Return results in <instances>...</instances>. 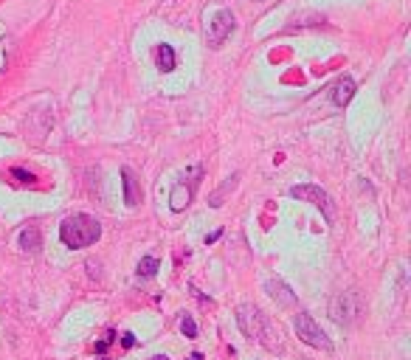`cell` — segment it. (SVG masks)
<instances>
[{
  "instance_id": "obj_10",
  "label": "cell",
  "mask_w": 411,
  "mask_h": 360,
  "mask_svg": "<svg viewBox=\"0 0 411 360\" xmlns=\"http://www.w3.org/2000/svg\"><path fill=\"white\" fill-rule=\"evenodd\" d=\"M17 245H20L26 253H37V251L42 248V234H40V228H37V226L23 228L20 237H17Z\"/></svg>"
},
{
  "instance_id": "obj_19",
  "label": "cell",
  "mask_w": 411,
  "mask_h": 360,
  "mask_svg": "<svg viewBox=\"0 0 411 360\" xmlns=\"http://www.w3.org/2000/svg\"><path fill=\"white\" fill-rule=\"evenodd\" d=\"M220 234H223V231H215V234H209V237H206V245H212V242H217V240H220Z\"/></svg>"
},
{
  "instance_id": "obj_15",
  "label": "cell",
  "mask_w": 411,
  "mask_h": 360,
  "mask_svg": "<svg viewBox=\"0 0 411 360\" xmlns=\"http://www.w3.org/2000/svg\"><path fill=\"white\" fill-rule=\"evenodd\" d=\"M180 332H183L186 338H197V324H194L192 315H183V318H180Z\"/></svg>"
},
{
  "instance_id": "obj_14",
  "label": "cell",
  "mask_w": 411,
  "mask_h": 360,
  "mask_svg": "<svg viewBox=\"0 0 411 360\" xmlns=\"http://www.w3.org/2000/svg\"><path fill=\"white\" fill-rule=\"evenodd\" d=\"M237 180H240V175H231V178H228V180H226V183H223V186H220V189L212 194V200H209V203H212L215 208H217V205H223V197H226V194H228V191L237 186Z\"/></svg>"
},
{
  "instance_id": "obj_8",
  "label": "cell",
  "mask_w": 411,
  "mask_h": 360,
  "mask_svg": "<svg viewBox=\"0 0 411 360\" xmlns=\"http://www.w3.org/2000/svg\"><path fill=\"white\" fill-rule=\"evenodd\" d=\"M265 290H267V296L273 299V302H279L282 307H293L296 304V296H293V290L282 281V279H267L265 281Z\"/></svg>"
},
{
  "instance_id": "obj_21",
  "label": "cell",
  "mask_w": 411,
  "mask_h": 360,
  "mask_svg": "<svg viewBox=\"0 0 411 360\" xmlns=\"http://www.w3.org/2000/svg\"><path fill=\"white\" fill-rule=\"evenodd\" d=\"M153 360H169V357H166V354H155Z\"/></svg>"
},
{
  "instance_id": "obj_5",
  "label": "cell",
  "mask_w": 411,
  "mask_h": 360,
  "mask_svg": "<svg viewBox=\"0 0 411 360\" xmlns=\"http://www.w3.org/2000/svg\"><path fill=\"white\" fill-rule=\"evenodd\" d=\"M234 26H237V20H234L231 9H220V12H215V17L209 20V26H206V42H209L212 48H220V45L231 37Z\"/></svg>"
},
{
  "instance_id": "obj_12",
  "label": "cell",
  "mask_w": 411,
  "mask_h": 360,
  "mask_svg": "<svg viewBox=\"0 0 411 360\" xmlns=\"http://www.w3.org/2000/svg\"><path fill=\"white\" fill-rule=\"evenodd\" d=\"M155 56H158V68L164 70V74L175 70V48H172V45L161 42V45H158V51H155Z\"/></svg>"
},
{
  "instance_id": "obj_3",
  "label": "cell",
  "mask_w": 411,
  "mask_h": 360,
  "mask_svg": "<svg viewBox=\"0 0 411 360\" xmlns=\"http://www.w3.org/2000/svg\"><path fill=\"white\" fill-rule=\"evenodd\" d=\"M329 318L338 327H352L361 318V296L358 290H344L329 302Z\"/></svg>"
},
{
  "instance_id": "obj_18",
  "label": "cell",
  "mask_w": 411,
  "mask_h": 360,
  "mask_svg": "<svg viewBox=\"0 0 411 360\" xmlns=\"http://www.w3.org/2000/svg\"><path fill=\"white\" fill-rule=\"evenodd\" d=\"M110 343H113V332H107V338H104V341H99V343H96V352H104V349H107V346H110Z\"/></svg>"
},
{
  "instance_id": "obj_1",
  "label": "cell",
  "mask_w": 411,
  "mask_h": 360,
  "mask_svg": "<svg viewBox=\"0 0 411 360\" xmlns=\"http://www.w3.org/2000/svg\"><path fill=\"white\" fill-rule=\"evenodd\" d=\"M237 324H240V329L245 332V338L259 341V343H265L267 349H279V346H282V332H279V327L273 324L259 307H254V304H240V307H237Z\"/></svg>"
},
{
  "instance_id": "obj_16",
  "label": "cell",
  "mask_w": 411,
  "mask_h": 360,
  "mask_svg": "<svg viewBox=\"0 0 411 360\" xmlns=\"http://www.w3.org/2000/svg\"><path fill=\"white\" fill-rule=\"evenodd\" d=\"M135 343H139V341H135L132 332H124V335H121V346H124V349H132Z\"/></svg>"
},
{
  "instance_id": "obj_17",
  "label": "cell",
  "mask_w": 411,
  "mask_h": 360,
  "mask_svg": "<svg viewBox=\"0 0 411 360\" xmlns=\"http://www.w3.org/2000/svg\"><path fill=\"white\" fill-rule=\"evenodd\" d=\"M12 175H15V178H20V180H31V172H26V169H20V166H15V169H12Z\"/></svg>"
},
{
  "instance_id": "obj_22",
  "label": "cell",
  "mask_w": 411,
  "mask_h": 360,
  "mask_svg": "<svg viewBox=\"0 0 411 360\" xmlns=\"http://www.w3.org/2000/svg\"><path fill=\"white\" fill-rule=\"evenodd\" d=\"M104 360H107V357H104Z\"/></svg>"
},
{
  "instance_id": "obj_7",
  "label": "cell",
  "mask_w": 411,
  "mask_h": 360,
  "mask_svg": "<svg viewBox=\"0 0 411 360\" xmlns=\"http://www.w3.org/2000/svg\"><path fill=\"white\" fill-rule=\"evenodd\" d=\"M121 183H124V203L132 208L141 203V186H139V178H135V172L130 166H121Z\"/></svg>"
},
{
  "instance_id": "obj_13",
  "label": "cell",
  "mask_w": 411,
  "mask_h": 360,
  "mask_svg": "<svg viewBox=\"0 0 411 360\" xmlns=\"http://www.w3.org/2000/svg\"><path fill=\"white\" fill-rule=\"evenodd\" d=\"M158 259L155 256H141V262H139V270H135V273H139L141 279H153L155 273H158Z\"/></svg>"
},
{
  "instance_id": "obj_4",
  "label": "cell",
  "mask_w": 411,
  "mask_h": 360,
  "mask_svg": "<svg viewBox=\"0 0 411 360\" xmlns=\"http://www.w3.org/2000/svg\"><path fill=\"white\" fill-rule=\"evenodd\" d=\"M293 329H296V335H299L307 346H313V349H321V352H332V349H335L332 341L327 338V332L316 324V318H313L310 313H296Z\"/></svg>"
},
{
  "instance_id": "obj_20",
  "label": "cell",
  "mask_w": 411,
  "mask_h": 360,
  "mask_svg": "<svg viewBox=\"0 0 411 360\" xmlns=\"http://www.w3.org/2000/svg\"><path fill=\"white\" fill-rule=\"evenodd\" d=\"M186 360H203V354H200V352H192V354L186 357Z\"/></svg>"
},
{
  "instance_id": "obj_6",
  "label": "cell",
  "mask_w": 411,
  "mask_h": 360,
  "mask_svg": "<svg viewBox=\"0 0 411 360\" xmlns=\"http://www.w3.org/2000/svg\"><path fill=\"white\" fill-rule=\"evenodd\" d=\"M290 197L304 200V203H313L316 208H321V211H324V217H327V220H332V197H329L321 186H316V183H302V186H293V189H290Z\"/></svg>"
},
{
  "instance_id": "obj_2",
  "label": "cell",
  "mask_w": 411,
  "mask_h": 360,
  "mask_svg": "<svg viewBox=\"0 0 411 360\" xmlns=\"http://www.w3.org/2000/svg\"><path fill=\"white\" fill-rule=\"evenodd\" d=\"M102 237V223L91 214H71V217H65L62 226H59V240L65 248H91L93 242H99Z\"/></svg>"
},
{
  "instance_id": "obj_11",
  "label": "cell",
  "mask_w": 411,
  "mask_h": 360,
  "mask_svg": "<svg viewBox=\"0 0 411 360\" xmlns=\"http://www.w3.org/2000/svg\"><path fill=\"white\" fill-rule=\"evenodd\" d=\"M192 194H194V183H178L175 189H172V194H169V205H172V211H183L189 203H192Z\"/></svg>"
},
{
  "instance_id": "obj_9",
  "label": "cell",
  "mask_w": 411,
  "mask_h": 360,
  "mask_svg": "<svg viewBox=\"0 0 411 360\" xmlns=\"http://www.w3.org/2000/svg\"><path fill=\"white\" fill-rule=\"evenodd\" d=\"M352 96H355V79L352 77H341L332 85V93H329V99H332L335 107H347L352 102Z\"/></svg>"
}]
</instances>
